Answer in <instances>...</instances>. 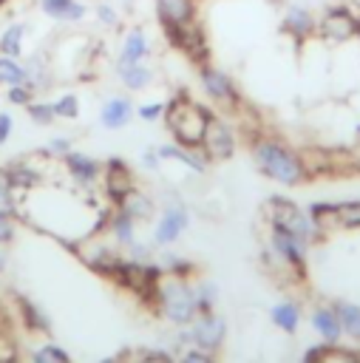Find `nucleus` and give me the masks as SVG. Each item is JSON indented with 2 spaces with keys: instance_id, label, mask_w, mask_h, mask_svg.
Returning a JSON list of instances; mask_svg holds the SVG:
<instances>
[{
  "instance_id": "1",
  "label": "nucleus",
  "mask_w": 360,
  "mask_h": 363,
  "mask_svg": "<svg viewBox=\"0 0 360 363\" xmlns=\"http://www.w3.org/2000/svg\"><path fill=\"white\" fill-rule=\"evenodd\" d=\"M249 150H252L255 167L266 179H272V182H278L283 187H298L312 176L309 164H306V156L298 153L295 147H289L286 142L275 139V136L255 133L252 142H249Z\"/></svg>"
},
{
  "instance_id": "2",
  "label": "nucleus",
  "mask_w": 360,
  "mask_h": 363,
  "mask_svg": "<svg viewBox=\"0 0 360 363\" xmlns=\"http://www.w3.org/2000/svg\"><path fill=\"white\" fill-rule=\"evenodd\" d=\"M210 116H213L210 108H204L201 102H196L187 94H179V96H173L167 102L162 119H164V128L170 130L173 142L184 145V147H201L204 128H207Z\"/></svg>"
},
{
  "instance_id": "3",
  "label": "nucleus",
  "mask_w": 360,
  "mask_h": 363,
  "mask_svg": "<svg viewBox=\"0 0 360 363\" xmlns=\"http://www.w3.org/2000/svg\"><path fill=\"white\" fill-rule=\"evenodd\" d=\"M266 216H269V224H272V227H278V230H283V233L300 238L306 247H312V244H317V241L323 238V230H320V227L312 221V216H309L303 207H298L292 199L272 196V199L266 201Z\"/></svg>"
},
{
  "instance_id": "4",
  "label": "nucleus",
  "mask_w": 360,
  "mask_h": 363,
  "mask_svg": "<svg viewBox=\"0 0 360 363\" xmlns=\"http://www.w3.org/2000/svg\"><path fill=\"white\" fill-rule=\"evenodd\" d=\"M196 71H198V85H201L204 96H207L213 105H218V108H224V111H238V108L244 105L235 79H232L224 68H218V65H213V62H204V65H196Z\"/></svg>"
},
{
  "instance_id": "5",
  "label": "nucleus",
  "mask_w": 360,
  "mask_h": 363,
  "mask_svg": "<svg viewBox=\"0 0 360 363\" xmlns=\"http://www.w3.org/2000/svg\"><path fill=\"white\" fill-rule=\"evenodd\" d=\"M323 43H346L360 37V14L346 6V3H334L326 6L317 17V34Z\"/></svg>"
},
{
  "instance_id": "6",
  "label": "nucleus",
  "mask_w": 360,
  "mask_h": 363,
  "mask_svg": "<svg viewBox=\"0 0 360 363\" xmlns=\"http://www.w3.org/2000/svg\"><path fill=\"white\" fill-rule=\"evenodd\" d=\"M156 301L162 306V312L173 320V323H190L198 315V298L196 292L181 284V281H159V292Z\"/></svg>"
},
{
  "instance_id": "7",
  "label": "nucleus",
  "mask_w": 360,
  "mask_h": 363,
  "mask_svg": "<svg viewBox=\"0 0 360 363\" xmlns=\"http://www.w3.org/2000/svg\"><path fill=\"white\" fill-rule=\"evenodd\" d=\"M167 45H173L179 54H184L193 65H204L210 62V43H207V31L198 20L181 26V28H173V31H162Z\"/></svg>"
},
{
  "instance_id": "8",
  "label": "nucleus",
  "mask_w": 360,
  "mask_h": 363,
  "mask_svg": "<svg viewBox=\"0 0 360 363\" xmlns=\"http://www.w3.org/2000/svg\"><path fill=\"white\" fill-rule=\"evenodd\" d=\"M235 147H238L235 128H232L224 116L213 113V116L207 119L204 139H201V150H204V156H207L210 162H224V159H230V156L235 153Z\"/></svg>"
},
{
  "instance_id": "9",
  "label": "nucleus",
  "mask_w": 360,
  "mask_h": 363,
  "mask_svg": "<svg viewBox=\"0 0 360 363\" xmlns=\"http://www.w3.org/2000/svg\"><path fill=\"white\" fill-rule=\"evenodd\" d=\"M281 31H283L286 37H292V40L300 45V43H306V40H312V37L317 34V17H315V11L306 9V6L289 3V6L283 9V14H281Z\"/></svg>"
},
{
  "instance_id": "10",
  "label": "nucleus",
  "mask_w": 360,
  "mask_h": 363,
  "mask_svg": "<svg viewBox=\"0 0 360 363\" xmlns=\"http://www.w3.org/2000/svg\"><path fill=\"white\" fill-rule=\"evenodd\" d=\"M153 9L162 31H173L198 20V0H153Z\"/></svg>"
},
{
  "instance_id": "11",
  "label": "nucleus",
  "mask_w": 360,
  "mask_h": 363,
  "mask_svg": "<svg viewBox=\"0 0 360 363\" xmlns=\"http://www.w3.org/2000/svg\"><path fill=\"white\" fill-rule=\"evenodd\" d=\"M272 252L295 272V278H306V244L278 227H272Z\"/></svg>"
},
{
  "instance_id": "12",
  "label": "nucleus",
  "mask_w": 360,
  "mask_h": 363,
  "mask_svg": "<svg viewBox=\"0 0 360 363\" xmlns=\"http://www.w3.org/2000/svg\"><path fill=\"white\" fill-rule=\"evenodd\" d=\"M224 335H227V323H224V318H218L215 312L207 309V312H198V315L193 318L190 337H193V343H198V349L215 352V349L221 346Z\"/></svg>"
},
{
  "instance_id": "13",
  "label": "nucleus",
  "mask_w": 360,
  "mask_h": 363,
  "mask_svg": "<svg viewBox=\"0 0 360 363\" xmlns=\"http://www.w3.org/2000/svg\"><path fill=\"white\" fill-rule=\"evenodd\" d=\"M153 54V43H150V34L142 28V26H130L122 40H119V51H116V60L113 62H147Z\"/></svg>"
},
{
  "instance_id": "14",
  "label": "nucleus",
  "mask_w": 360,
  "mask_h": 363,
  "mask_svg": "<svg viewBox=\"0 0 360 363\" xmlns=\"http://www.w3.org/2000/svg\"><path fill=\"white\" fill-rule=\"evenodd\" d=\"M40 14L60 26H77L91 14V3L85 0H40Z\"/></svg>"
},
{
  "instance_id": "15",
  "label": "nucleus",
  "mask_w": 360,
  "mask_h": 363,
  "mask_svg": "<svg viewBox=\"0 0 360 363\" xmlns=\"http://www.w3.org/2000/svg\"><path fill=\"white\" fill-rule=\"evenodd\" d=\"M113 74H116L119 85H122L125 91H130V94L147 91V88L153 85V79H156V71H153L147 62H128V65L113 62Z\"/></svg>"
},
{
  "instance_id": "16",
  "label": "nucleus",
  "mask_w": 360,
  "mask_h": 363,
  "mask_svg": "<svg viewBox=\"0 0 360 363\" xmlns=\"http://www.w3.org/2000/svg\"><path fill=\"white\" fill-rule=\"evenodd\" d=\"M130 119H133V102L128 96H122V94L108 96L102 102V108H99V125L105 130H122Z\"/></svg>"
},
{
  "instance_id": "17",
  "label": "nucleus",
  "mask_w": 360,
  "mask_h": 363,
  "mask_svg": "<svg viewBox=\"0 0 360 363\" xmlns=\"http://www.w3.org/2000/svg\"><path fill=\"white\" fill-rule=\"evenodd\" d=\"M187 227V207L181 201H173L162 210L159 227H156V241L159 244H173Z\"/></svg>"
},
{
  "instance_id": "18",
  "label": "nucleus",
  "mask_w": 360,
  "mask_h": 363,
  "mask_svg": "<svg viewBox=\"0 0 360 363\" xmlns=\"http://www.w3.org/2000/svg\"><path fill=\"white\" fill-rule=\"evenodd\" d=\"M156 153H159V159L181 162V164H184V167H190L193 173H204V170H207V164H210V159L204 156V150H201V147H184V145H179V142L159 145V147H156Z\"/></svg>"
},
{
  "instance_id": "19",
  "label": "nucleus",
  "mask_w": 360,
  "mask_h": 363,
  "mask_svg": "<svg viewBox=\"0 0 360 363\" xmlns=\"http://www.w3.org/2000/svg\"><path fill=\"white\" fill-rule=\"evenodd\" d=\"M102 176H105V190H108V196H111L113 201H119L128 190L136 187V184H133V173H130V167H128L122 159H111V162L102 167Z\"/></svg>"
},
{
  "instance_id": "20",
  "label": "nucleus",
  "mask_w": 360,
  "mask_h": 363,
  "mask_svg": "<svg viewBox=\"0 0 360 363\" xmlns=\"http://www.w3.org/2000/svg\"><path fill=\"white\" fill-rule=\"evenodd\" d=\"M62 162H65V167H68V173H71V179L74 182H79V184H94L96 182V176L102 173V167H99V162L96 159H91V156H85V153H79V150H68L65 156H62Z\"/></svg>"
},
{
  "instance_id": "21",
  "label": "nucleus",
  "mask_w": 360,
  "mask_h": 363,
  "mask_svg": "<svg viewBox=\"0 0 360 363\" xmlns=\"http://www.w3.org/2000/svg\"><path fill=\"white\" fill-rule=\"evenodd\" d=\"M23 74H26V85H31L37 94L54 82L51 79V62H48L45 54H28V57H23Z\"/></svg>"
},
{
  "instance_id": "22",
  "label": "nucleus",
  "mask_w": 360,
  "mask_h": 363,
  "mask_svg": "<svg viewBox=\"0 0 360 363\" xmlns=\"http://www.w3.org/2000/svg\"><path fill=\"white\" fill-rule=\"evenodd\" d=\"M312 326H315V332L323 337V343H340V337H343V329H340V318H337V312H334V306L329 303V306H317L315 312H312Z\"/></svg>"
},
{
  "instance_id": "23",
  "label": "nucleus",
  "mask_w": 360,
  "mask_h": 363,
  "mask_svg": "<svg viewBox=\"0 0 360 363\" xmlns=\"http://www.w3.org/2000/svg\"><path fill=\"white\" fill-rule=\"evenodd\" d=\"M116 207L122 210V213H128L133 221H142V218H150L153 216V201H150V196H145L142 190H128L119 201H116Z\"/></svg>"
},
{
  "instance_id": "24",
  "label": "nucleus",
  "mask_w": 360,
  "mask_h": 363,
  "mask_svg": "<svg viewBox=\"0 0 360 363\" xmlns=\"http://www.w3.org/2000/svg\"><path fill=\"white\" fill-rule=\"evenodd\" d=\"M23 51H26V26L23 23H9L0 31V54L23 60Z\"/></svg>"
},
{
  "instance_id": "25",
  "label": "nucleus",
  "mask_w": 360,
  "mask_h": 363,
  "mask_svg": "<svg viewBox=\"0 0 360 363\" xmlns=\"http://www.w3.org/2000/svg\"><path fill=\"white\" fill-rule=\"evenodd\" d=\"M269 318H272V323H275L278 329H283L286 335L298 332V326H300V309H298V303H292V301L275 303L272 312H269Z\"/></svg>"
},
{
  "instance_id": "26",
  "label": "nucleus",
  "mask_w": 360,
  "mask_h": 363,
  "mask_svg": "<svg viewBox=\"0 0 360 363\" xmlns=\"http://www.w3.org/2000/svg\"><path fill=\"white\" fill-rule=\"evenodd\" d=\"M337 318H340V329L346 337L351 340H360V306L357 303H349V301H334L332 303Z\"/></svg>"
},
{
  "instance_id": "27",
  "label": "nucleus",
  "mask_w": 360,
  "mask_h": 363,
  "mask_svg": "<svg viewBox=\"0 0 360 363\" xmlns=\"http://www.w3.org/2000/svg\"><path fill=\"white\" fill-rule=\"evenodd\" d=\"M91 14H94V20H96L105 31H116V28L122 26V11H119V6H116L113 0H94Z\"/></svg>"
},
{
  "instance_id": "28",
  "label": "nucleus",
  "mask_w": 360,
  "mask_h": 363,
  "mask_svg": "<svg viewBox=\"0 0 360 363\" xmlns=\"http://www.w3.org/2000/svg\"><path fill=\"white\" fill-rule=\"evenodd\" d=\"M6 170H9V176H11L14 190H31V187L40 184V173H37L28 162H14V164H9Z\"/></svg>"
},
{
  "instance_id": "29",
  "label": "nucleus",
  "mask_w": 360,
  "mask_h": 363,
  "mask_svg": "<svg viewBox=\"0 0 360 363\" xmlns=\"http://www.w3.org/2000/svg\"><path fill=\"white\" fill-rule=\"evenodd\" d=\"M334 230H360V199H354V201H337Z\"/></svg>"
},
{
  "instance_id": "30",
  "label": "nucleus",
  "mask_w": 360,
  "mask_h": 363,
  "mask_svg": "<svg viewBox=\"0 0 360 363\" xmlns=\"http://www.w3.org/2000/svg\"><path fill=\"white\" fill-rule=\"evenodd\" d=\"M306 213L312 216V221L323 230V233H329V230H334V213H337V201H312L309 207H306Z\"/></svg>"
},
{
  "instance_id": "31",
  "label": "nucleus",
  "mask_w": 360,
  "mask_h": 363,
  "mask_svg": "<svg viewBox=\"0 0 360 363\" xmlns=\"http://www.w3.org/2000/svg\"><path fill=\"white\" fill-rule=\"evenodd\" d=\"M20 82H26L23 60L0 54V85H3V88H11V85H20Z\"/></svg>"
},
{
  "instance_id": "32",
  "label": "nucleus",
  "mask_w": 360,
  "mask_h": 363,
  "mask_svg": "<svg viewBox=\"0 0 360 363\" xmlns=\"http://www.w3.org/2000/svg\"><path fill=\"white\" fill-rule=\"evenodd\" d=\"M0 213L14 218L17 216V190L11 184V176L6 167H0Z\"/></svg>"
},
{
  "instance_id": "33",
  "label": "nucleus",
  "mask_w": 360,
  "mask_h": 363,
  "mask_svg": "<svg viewBox=\"0 0 360 363\" xmlns=\"http://www.w3.org/2000/svg\"><path fill=\"white\" fill-rule=\"evenodd\" d=\"M133 218L128 216V213H122L119 207H116V213L111 216V233H113V238L119 241V244H133Z\"/></svg>"
},
{
  "instance_id": "34",
  "label": "nucleus",
  "mask_w": 360,
  "mask_h": 363,
  "mask_svg": "<svg viewBox=\"0 0 360 363\" xmlns=\"http://www.w3.org/2000/svg\"><path fill=\"white\" fill-rule=\"evenodd\" d=\"M51 105H54L57 119H77V116H79V96H77V94H71V91L60 94Z\"/></svg>"
},
{
  "instance_id": "35",
  "label": "nucleus",
  "mask_w": 360,
  "mask_h": 363,
  "mask_svg": "<svg viewBox=\"0 0 360 363\" xmlns=\"http://www.w3.org/2000/svg\"><path fill=\"white\" fill-rule=\"evenodd\" d=\"M26 113H28V119H31L34 125H51V122L57 119L54 105L45 102V99H31V102L26 105Z\"/></svg>"
},
{
  "instance_id": "36",
  "label": "nucleus",
  "mask_w": 360,
  "mask_h": 363,
  "mask_svg": "<svg viewBox=\"0 0 360 363\" xmlns=\"http://www.w3.org/2000/svg\"><path fill=\"white\" fill-rule=\"evenodd\" d=\"M37 96V91L31 88V85H26V82H20V85H11V88H6V99L11 102V105H20V108H26L31 99Z\"/></svg>"
},
{
  "instance_id": "37",
  "label": "nucleus",
  "mask_w": 360,
  "mask_h": 363,
  "mask_svg": "<svg viewBox=\"0 0 360 363\" xmlns=\"http://www.w3.org/2000/svg\"><path fill=\"white\" fill-rule=\"evenodd\" d=\"M164 108H167V102H142L139 108H136V116L142 119V122H159L162 116H164Z\"/></svg>"
},
{
  "instance_id": "38",
  "label": "nucleus",
  "mask_w": 360,
  "mask_h": 363,
  "mask_svg": "<svg viewBox=\"0 0 360 363\" xmlns=\"http://www.w3.org/2000/svg\"><path fill=\"white\" fill-rule=\"evenodd\" d=\"M34 363H71V357L62 352V349H57V346H43V349H37L34 352Z\"/></svg>"
},
{
  "instance_id": "39",
  "label": "nucleus",
  "mask_w": 360,
  "mask_h": 363,
  "mask_svg": "<svg viewBox=\"0 0 360 363\" xmlns=\"http://www.w3.org/2000/svg\"><path fill=\"white\" fill-rule=\"evenodd\" d=\"M71 150V139H65V136H54V139H48V145H45V153H51V156H65Z\"/></svg>"
},
{
  "instance_id": "40",
  "label": "nucleus",
  "mask_w": 360,
  "mask_h": 363,
  "mask_svg": "<svg viewBox=\"0 0 360 363\" xmlns=\"http://www.w3.org/2000/svg\"><path fill=\"white\" fill-rule=\"evenodd\" d=\"M179 363H213V352H207V349H190V352L181 354Z\"/></svg>"
},
{
  "instance_id": "41",
  "label": "nucleus",
  "mask_w": 360,
  "mask_h": 363,
  "mask_svg": "<svg viewBox=\"0 0 360 363\" xmlns=\"http://www.w3.org/2000/svg\"><path fill=\"white\" fill-rule=\"evenodd\" d=\"M11 130H14V119H11V113L0 111V145H3V142H9Z\"/></svg>"
},
{
  "instance_id": "42",
  "label": "nucleus",
  "mask_w": 360,
  "mask_h": 363,
  "mask_svg": "<svg viewBox=\"0 0 360 363\" xmlns=\"http://www.w3.org/2000/svg\"><path fill=\"white\" fill-rule=\"evenodd\" d=\"M11 235H14V221H11L9 216H3V213H0V244L11 241Z\"/></svg>"
},
{
  "instance_id": "43",
  "label": "nucleus",
  "mask_w": 360,
  "mask_h": 363,
  "mask_svg": "<svg viewBox=\"0 0 360 363\" xmlns=\"http://www.w3.org/2000/svg\"><path fill=\"white\" fill-rule=\"evenodd\" d=\"M142 164H145L147 170H156V167H159V153H156V147H153V150H145Z\"/></svg>"
},
{
  "instance_id": "44",
  "label": "nucleus",
  "mask_w": 360,
  "mask_h": 363,
  "mask_svg": "<svg viewBox=\"0 0 360 363\" xmlns=\"http://www.w3.org/2000/svg\"><path fill=\"white\" fill-rule=\"evenodd\" d=\"M136 363H173V360L164 357V354H145V357H139Z\"/></svg>"
},
{
  "instance_id": "45",
  "label": "nucleus",
  "mask_w": 360,
  "mask_h": 363,
  "mask_svg": "<svg viewBox=\"0 0 360 363\" xmlns=\"http://www.w3.org/2000/svg\"><path fill=\"white\" fill-rule=\"evenodd\" d=\"M9 3H11V0H0V11H3V9L9 6Z\"/></svg>"
},
{
  "instance_id": "46",
  "label": "nucleus",
  "mask_w": 360,
  "mask_h": 363,
  "mask_svg": "<svg viewBox=\"0 0 360 363\" xmlns=\"http://www.w3.org/2000/svg\"><path fill=\"white\" fill-rule=\"evenodd\" d=\"M357 133H360V128H357Z\"/></svg>"
}]
</instances>
